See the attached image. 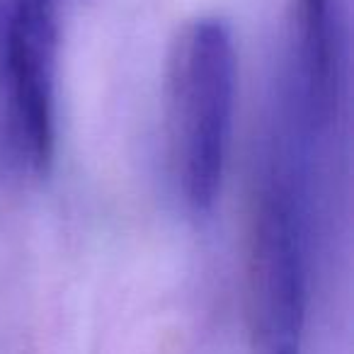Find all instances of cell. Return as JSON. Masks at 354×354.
I'll return each mask as SVG.
<instances>
[{"mask_svg":"<svg viewBox=\"0 0 354 354\" xmlns=\"http://www.w3.org/2000/svg\"><path fill=\"white\" fill-rule=\"evenodd\" d=\"M236 41L218 15L177 30L165 73L167 146L177 194L192 216H209L221 197L236 114Z\"/></svg>","mask_w":354,"mask_h":354,"instance_id":"cell-2","label":"cell"},{"mask_svg":"<svg viewBox=\"0 0 354 354\" xmlns=\"http://www.w3.org/2000/svg\"><path fill=\"white\" fill-rule=\"evenodd\" d=\"M8 3L0 0V66H3V49H6V32H8Z\"/></svg>","mask_w":354,"mask_h":354,"instance_id":"cell-4","label":"cell"},{"mask_svg":"<svg viewBox=\"0 0 354 354\" xmlns=\"http://www.w3.org/2000/svg\"><path fill=\"white\" fill-rule=\"evenodd\" d=\"M59 0H10L0 66V160L41 177L56 158Z\"/></svg>","mask_w":354,"mask_h":354,"instance_id":"cell-3","label":"cell"},{"mask_svg":"<svg viewBox=\"0 0 354 354\" xmlns=\"http://www.w3.org/2000/svg\"><path fill=\"white\" fill-rule=\"evenodd\" d=\"M308 129L284 88L257 180L248 252L250 354H304L308 313Z\"/></svg>","mask_w":354,"mask_h":354,"instance_id":"cell-1","label":"cell"}]
</instances>
